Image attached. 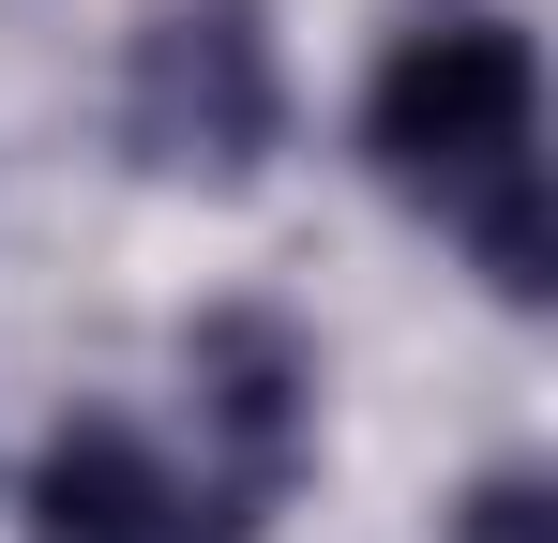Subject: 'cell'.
<instances>
[{
	"instance_id": "obj_3",
	"label": "cell",
	"mask_w": 558,
	"mask_h": 543,
	"mask_svg": "<svg viewBox=\"0 0 558 543\" xmlns=\"http://www.w3.org/2000/svg\"><path fill=\"white\" fill-rule=\"evenodd\" d=\"M31 543H211V498L136 423H61L31 468Z\"/></svg>"
},
{
	"instance_id": "obj_2",
	"label": "cell",
	"mask_w": 558,
	"mask_h": 543,
	"mask_svg": "<svg viewBox=\"0 0 558 543\" xmlns=\"http://www.w3.org/2000/svg\"><path fill=\"white\" fill-rule=\"evenodd\" d=\"M121 121H136V152H151V167H182V181H242L257 152H272V121H287V76H272L257 0H167V15L136 31Z\"/></svg>"
},
{
	"instance_id": "obj_5",
	"label": "cell",
	"mask_w": 558,
	"mask_h": 543,
	"mask_svg": "<svg viewBox=\"0 0 558 543\" xmlns=\"http://www.w3.org/2000/svg\"><path fill=\"white\" fill-rule=\"evenodd\" d=\"M453 543H558V498L529 483V468H498V483L453 514Z\"/></svg>"
},
{
	"instance_id": "obj_1",
	"label": "cell",
	"mask_w": 558,
	"mask_h": 543,
	"mask_svg": "<svg viewBox=\"0 0 558 543\" xmlns=\"http://www.w3.org/2000/svg\"><path fill=\"white\" fill-rule=\"evenodd\" d=\"M529 136H544V61L498 0H423L392 46H377V90H363V152L408 196L438 212H483V196H529Z\"/></svg>"
},
{
	"instance_id": "obj_4",
	"label": "cell",
	"mask_w": 558,
	"mask_h": 543,
	"mask_svg": "<svg viewBox=\"0 0 558 543\" xmlns=\"http://www.w3.org/2000/svg\"><path fill=\"white\" fill-rule=\"evenodd\" d=\"M182 362H196L211 438L242 452V498H272V483H287V452H302V348H287L272 317H211Z\"/></svg>"
}]
</instances>
